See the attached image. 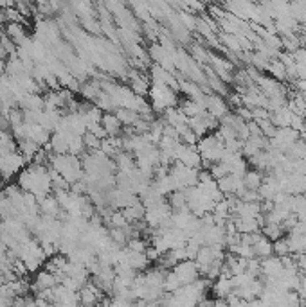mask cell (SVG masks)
Wrapping results in <instances>:
<instances>
[{"label":"cell","instance_id":"6da1fadb","mask_svg":"<svg viewBox=\"0 0 306 307\" xmlns=\"http://www.w3.org/2000/svg\"><path fill=\"white\" fill-rule=\"evenodd\" d=\"M196 149H198L200 155H202L203 167L207 169L211 164L222 160L224 149H225V142L215 131V133H207V135L200 137L198 142H196Z\"/></svg>","mask_w":306,"mask_h":307},{"label":"cell","instance_id":"7a4b0ae2","mask_svg":"<svg viewBox=\"0 0 306 307\" xmlns=\"http://www.w3.org/2000/svg\"><path fill=\"white\" fill-rule=\"evenodd\" d=\"M148 95L151 97V110L155 111V113H162L166 108H170V106H178L177 90H173V88L168 85L151 83Z\"/></svg>","mask_w":306,"mask_h":307},{"label":"cell","instance_id":"3957f363","mask_svg":"<svg viewBox=\"0 0 306 307\" xmlns=\"http://www.w3.org/2000/svg\"><path fill=\"white\" fill-rule=\"evenodd\" d=\"M198 171L196 167H189V165L182 164L175 160L173 164L170 165V174L173 178L177 189H187L193 187V185H198Z\"/></svg>","mask_w":306,"mask_h":307},{"label":"cell","instance_id":"277c9868","mask_svg":"<svg viewBox=\"0 0 306 307\" xmlns=\"http://www.w3.org/2000/svg\"><path fill=\"white\" fill-rule=\"evenodd\" d=\"M171 271L177 275L182 286L184 284L193 282V280H196L198 277H202L200 271H198V268H196V262L191 261V259H184V261L177 262V264L171 268Z\"/></svg>","mask_w":306,"mask_h":307},{"label":"cell","instance_id":"5b68a950","mask_svg":"<svg viewBox=\"0 0 306 307\" xmlns=\"http://www.w3.org/2000/svg\"><path fill=\"white\" fill-rule=\"evenodd\" d=\"M206 110L209 111V115L220 119L224 117L229 111V102L224 99V95L216 94V92H211V94H206Z\"/></svg>","mask_w":306,"mask_h":307},{"label":"cell","instance_id":"8992f818","mask_svg":"<svg viewBox=\"0 0 306 307\" xmlns=\"http://www.w3.org/2000/svg\"><path fill=\"white\" fill-rule=\"evenodd\" d=\"M58 284V277L49 270H41L36 271V277L31 280V293H40V291H45L49 287L56 286Z\"/></svg>","mask_w":306,"mask_h":307},{"label":"cell","instance_id":"52a82bcc","mask_svg":"<svg viewBox=\"0 0 306 307\" xmlns=\"http://www.w3.org/2000/svg\"><path fill=\"white\" fill-rule=\"evenodd\" d=\"M130 83V88L133 90V94L137 95H142V97H146V95L149 94V86H151V83L148 81V78L146 76H142L141 72H137V70H130V72H126V78Z\"/></svg>","mask_w":306,"mask_h":307},{"label":"cell","instance_id":"ba28073f","mask_svg":"<svg viewBox=\"0 0 306 307\" xmlns=\"http://www.w3.org/2000/svg\"><path fill=\"white\" fill-rule=\"evenodd\" d=\"M74 133L71 131H53L49 140V149L54 155H65L69 153V140Z\"/></svg>","mask_w":306,"mask_h":307},{"label":"cell","instance_id":"9c48e42d","mask_svg":"<svg viewBox=\"0 0 306 307\" xmlns=\"http://www.w3.org/2000/svg\"><path fill=\"white\" fill-rule=\"evenodd\" d=\"M283 271V264H281V259L277 255H269V257L261 259V275L263 279H276L277 275Z\"/></svg>","mask_w":306,"mask_h":307},{"label":"cell","instance_id":"30bf717a","mask_svg":"<svg viewBox=\"0 0 306 307\" xmlns=\"http://www.w3.org/2000/svg\"><path fill=\"white\" fill-rule=\"evenodd\" d=\"M211 289H213L215 298H225V296L231 295L232 291H234V286H232L231 277H227V275H220L218 279H215L211 282Z\"/></svg>","mask_w":306,"mask_h":307},{"label":"cell","instance_id":"8fae6325","mask_svg":"<svg viewBox=\"0 0 306 307\" xmlns=\"http://www.w3.org/2000/svg\"><path fill=\"white\" fill-rule=\"evenodd\" d=\"M101 124L103 128L107 130L108 137H117V135H123V122L119 120L114 111H105L103 113V119H101Z\"/></svg>","mask_w":306,"mask_h":307},{"label":"cell","instance_id":"7c38bea8","mask_svg":"<svg viewBox=\"0 0 306 307\" xmlns=\"http://www.w3.org/2000/svg\"><path fill=\"white\" fill-rule=\"evenodd\" d=\"M126 248H128V246H126ZM126 262L137 271L148 270L149 264H151L148 255H146V252H133V250H130V248H128V252H126Z\"/></svg>","mask_w":306,"mask_h":307},{"label":"cell","instance_id":"4fadbf2b","mask_svg":"<svg viewBox=\"0 0 306 307\" xmlns=\"http://www.w3.org/2000/svg\"><path fill=\"white\" fill-rule=\"evenodd\" d=\"M252 250H254V257H258V259L269 257V255L274 254L272 241H270L267 235H263V232H261V235L256 239V242L252 244Z\"/></svg>","mask_w":306,"mask_h":307},{"label":"cell","instance_id":"5bb4252c","mask_svg":"<svg viewBox=\"0 0 306 307\" xmlns=\"http://www.w3.org/2000/svg\"><path fill=\"white\" fill-rule=\"evenodd\" d=\"M20 110H43V95L41 94H24L18 101Z\"/></svg>","mask_w":306,"mask_h":307},{"label":"cell","instance_id":"9a60e30c","mask_svg":"<svg viewBox=\"0 0 306 307\" xmlns=\"http://www.w3.org/2000/svg\"><path fill=\"white\" fill-rule=\"evenodd\" d=\"M292 115L294 111L290 110L288 106H281L277 108V110L270 111V120L276 128H285V126H290V120H292Z\"/></svg>","mask_w":306,"mask_h":307},{"label":"cell","instance_id":"2e32d148","mask_svg":"<svg viewBox=\"0 0 306 307\" xmlns=\"http://www.w3.org/2000/svg\"><path fill=\"white\" fill-rule=\"evenodd\" d=\"M79 94H81V97L85 99V101L94 102L95 97L101 94V83H99V79H97V81H95V79H92V81L81 83V86H79Z\"/></svg>","mask_w":306,"mask_h":307},{"label":"cell","instance_id":"e0dca14e","mask_svg":"<svg viewBox=\"0 0 306 307\" xmlns=\"http://www.w3.org/2000/svg\"><path fill=\"white\" fill-rule=\"evenodd\" d=\"M178 108L187 115V117H196V115L203 113L206 110V102H200V101H194V99L186 97L182 102H178Z\"/></svg>","mask_w":306,"mask_h":307},{"label":"cell","instance_id":"ac0fdd59","mask_svg":"<svg viewBox=\"0 0 306 307\" xmlns=\"http://www.w3.org/2000/svg\"><path fill=\"white\" fill-rule=\"evenodd\" d=\"M38 205H40V214H45V216L58 217L60 210H62V207H60L58 200H56V196H54V194H49V196H45Z\"/></svg>","mask_w":306,"mask_h":307},{"label":"cell","instance_id":"d6986e66","mask_svg":"<svg viewBox=\"0 0 306 307\" xmlns=\"http://www.w3.org/2000/svg\"><path fill=\"white\" fill-rule=\"evenodd\" d=\"M114 113H116L117 117H119V120L123 122L124 128L135 126V124L139 122V120H141V113H137V111L130 110V108H124V106L116 108V110H114Z\"/></svg>","mask_w":306,"mask_h":307},{"label":"cell","instance_id":"ffe728a7","mask_svg":"<svg viewBox=\"0 0 306 307\" xmlns=\"http://www.w3.org/2000/svg\"><path fill=\"white\" fill-rule=\"evenodd\" d=\"M263 178H265V172L260 171V169H247V172L243 174V183L247 189H254L258 191L260 185L263 183Z\"/></svg>","mask_w":306,"mask_h":307},{"label":"cell","instance_id":"44dd1931","mask_svg":"<svg viewBox=\"0 0 306 307\" xmlns=\"http://www.w3.org/2000/svg\"><path fill=\"white\" fill-rule=\"evenodd\" d=\"M17 144H18V153L24 156L25 162H27V164H29V162H33L34 155L38 153L40 146H38V144L34 142V140H31V139H24V140H20V142H17Z\"/></svg>","mask_w":306,"mask_h":307},{"label":"cell","instance_id":"7402d4cb","mask_svg":"<svg viewBox=\"0 0 306 307\" xmlns=\"http://www.w3.org/2000/svg\"><path fill=\"white\" fill-rule=\"evenodd\" d=\"M108 235H110V241H114L116 244H119V246L128 244L130 235H128V232H126V226H124V228H121V226H110Z\"/></svg>","mask_w":306,"mask_h":307},{"label":"cell","instance_id":"603a6c76","mask_svg":"<svg viewBox=\"0 0 306 307\" xmlns=\"http://www.w3.org/2000/svg\"><path fill=\"white\" fill-rule=\"evenodd\" d=\"M94 104H95V106H99L103 111H114L117 108L116 102H114V99L110 97V94H108V92H105V90H101V94L95 97Z\"/></svg>","mask_w":306,"mask_h":307},{"label":"cell","instance_id":"cb8c5ba5","mask_svg":"<svg viewBox=\"0 0 306 307\" xmlns=\"http://www.w3.org/2000/svg\"><path fill=\"white\" fill-rule=\"evenodd\" d=\"M261 232H263V235H267L270 241H276V239H279V237L285 235V228H283V225H277V223H267V225L261 228Z\"/></svg>","mask_w":306,"mask_h":307},{"label":"cell","instance_id":"d4e9b609","mask_svg":"<svg viewBox=\"0 0 306 307\" xmlns=\"http://www.w3.org/2000/svg\"><path fill=\"white\" fill-rule=\"evenodd\" d=\"M85 142H83V135H72L69 140V153L76 156H83L85 153Z\"/></svg>","mask_w":306,"mask_h":307},{"label":"cell","instance_id":"484cf974","mask_svg":"<svg viewBox=\"0 0 306 307\" xmlns=\"http://www.w3.org/2000/svg\"><path fill=\"white\" fill-rule=\"evenodd\" d=\"M267 72H270V74H272V78L277 79V81H286V79H288V76H286V69H285V65H283V62H270L269 70H267Z\"/></svg>","mask_w":306,"mask_h":307},{"label":"cell","instance_id":"4316f807","mask_svg":"<svg viewBox=\"0 0 306 307\" xmlns=\"http://www.w3.org/2000/svg\"><path fill=\"white\" fill-rule=\"evenodd\" d=\"M207 169H209V172H211V176L215 178V180H220V178H224L225 174H229V165L225 164L224 160H218V162L211 164Z\"/></svg>","mask_w":306,"mask_h":307},{"label":"cell","instance_id":"83f0119b","mask_svg":"<svg viewBox=\"0 0 306 307\" xmlns=\"http://www.w3.org/2000/svg\"><path fill=\"white\" fill-rule=\"evenodd\" d=\"M180 286H182V284H180V280H178L177 275H175L171 270H168V273H166V279H164V286H162L166 293H173V291H177Z\"/></svg>","mask_w":306,"mask_h":307},{"label":"cell","instance_id":"f1b7e54d","mask_svg":"<svg viewBox=\"0 0 306 307\" xmlns=\"http://www.w3.org/2000/svg\"><path fill=\"white\" fill-rule=\"evenodd\" d=\"M83 142H85V148H87L88 151H94V149L101 148V139L99 137H95L94 133L88 130L83 133Z\"/></svg>","mask_w":306,"mask_h":307},{"label":"cell","instance_id":"f546056e","mask_svg":"<svg viewBox=\"0 0 306 307\" xmlns=\"http://www.w3.org/2000/svg\"><path fill=\"white\" fill-rule=\"evenodd\" d=\"M272 246H274V255H277V257L290 254V244L286 237H279L276 239V241H272Z\"/></svg>","mask_w":306,"mask_h":307},{"label":"cell","instance_id":"4dcf8cb0","mask_svg":"<svg viewBox=\"0 0 306 307\" xmlns=\"http://www.w3.org/2000/svg\"><path fill=\"white\" fill-rule=\"evenodd\" d=\"M256 122H258V126H260L263 137H267V139H272V137L276 135L277 128L274 126L272 120H270V119H260V120H256Z\"/></svg>","mask_w":306,"mask_h":307},{"label":"cell","instance_id":"1f68e13d","mask_svg":"<svg viewBox=\"0 0 306 307\" xmlns=\"http://www.w3.org/2000/svg\"><path fill=\"white\" fill-rule=\"evenodd\" d=\"M304 120H306V117L294 113V115H292V120H290V128H294L295 131L302 133V131H304Z\"/></svg>","mask_w":306,"mask_h":307},{"label":"cell","instance_id":"d6a6232c","mask_svg":"<svg viewBox=\"0 0 306 307\" xmlns=\"http://www.w3.org/2000/svg\"><path fill=\"white\" fill-rule=\"evenodd\" d=\"M252 119L260 120V119H270V111L263 106H254L252 108Z\"/></svg>","mask_w":306,"mask_h":307},{"label":"cell","instance_id":"836d02e7","mask_svg":"<svg viewBox=\"0 0 306 307\" xmlns=\"http://www.w3.org/2000/svg\"><path fill=\"white\" fill-rule=\"evenodd\" d=\"M234 111L238 113V117H241V119L245 120V122H248V120H252V110L250 108H247V106H238V108H234Z\"/></svg>","mask_w":306,"mask_h":307},{"label":"cell","instance_id":"e575fe53","mask_svg":"<svg viewBox=\"0 0 306 307\" xmlns=\"http://www.w3.org/2000/svg\"><path fill=\"white\" fill-rule=\"evenodd\" d=\"M6 72V63H4V57H0V76Z\"/></svg>","mask_w":306,"mask_h":307},{"label":"cell","instance_id":"d590c367","mask_svg":"<svg viewBox=\"0 0 306 307\" xmlns=\"http://www.w3.org/2000/svg\"><path fill=\"white\" fill-rule=\"evenodd\" d=\"M302 200H304V205H306V193H302Z\"/></svg>","mask_w":306,"mask_h":307}]
</instances>
